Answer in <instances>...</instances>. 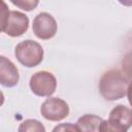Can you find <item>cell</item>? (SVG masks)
Here are the masks:
<instances>
[{
	"label": "cell",
	"instance_id": "obj_1",
	"mask_svg": "<svg viewBox=\"0 0 132 132\" xmlns=\"http://www.w3.org/2000/svg\"><path fill=\"white\" fill-rule=\"evenodd\" d=\"M132 79L120 69L104 72L99 80L100 95L107 101H114L127 95L128 86Z\"/></svg>",
	"mask_w": 132,
	"mask_h": 132
},
{
	"label": "cell",
	"instance_id": "obj_2",
	"mask_svg": "<svg viewBox=\"0 0 132 132\" xmlns=\"http://www.w3.org/2000/svg\"><path fill=\"white\" fill-rule=\"evenodd\" d=\"M29 27V18L18 10H9L6 3L2 2L1 10V30L11 37L23 35Z\"/></svg>",
	"mask_w": 132,
	"mask_h": 132
},
{
	"label": "cell",
	"instance_id": "obj_3",
	"mask_svg": "<svg viewBox=\"0 0 132 132\" xmlns=\"http://www.w3.org/2000/svg\"><path fill=\"white\" fill-rule=\"evenodd\" d=\"M14 56L23 66L32 68L42 62L43 48L37 41L26 39L16 44L14 48Z\"/></svg>",
	"mask_w": 132,
	"mask_h": 132
},
{
	"label": "cell",
	"instance_id": "obj_4",
	"mask_svg": "<svg viewBox=\"0 0 132 132\" xmlns=\"http://www.w3.org/2000/svg\"><path fill=\"white\" fill-rule=\"evenodd\" d=\"M29 86L33 94L40 97H50L57 89V79L53 73L42 70L30 77Z\"/></svg>",
	"mask_w": 132,
	"mask_h": 132
},
{
	"label": "cell",
	"instance_id": "obj_5",
	"mask_svg": "<svg viewBox=\"0 0 132 132\" xmlns=\"http://www.w3.org/2000/svg\"><path fill=\"white\" fill-rule=\"evenodd\" d=\"M40 113L47 121H62L69 114V105L61 98L48 97L41 104Z\"/></svg>",
	"mask_w": 132,
	"mask_h": 132
},
{
	"label": "cell",
	"instance_id": "obj_6",
	"mask_svg": "<svg viewBox=\"0 0 132 132\" xmlns=\"http://www.w3.org/2000/svg\"><path fill=\"white\" fill-rule=\"evenodd\" d=\"M57 29L58 25L55 18L47 12H40L33 19L32 31L39 39L48 40L53 38L57 33Z\"/></svg>",
	"mask_w": 132,
	"mask_h": 132
},
{
	"label": "cell",
	"instance_id": "obj_7",
	"mask_svg": "<svg viewBox=\"0 0 132 132\" xmlns=\"http://www.w3.org/2000/svg\"><path fill=\"white\" fill-rule=\"evenodd\" d=\"M20 74L16 66L6 57H0V84L6 88H12L18 85Z\"/></svg>",
	"mask_w": 132,
	"mask_h": 132
},
{
	"label": "cell",
	"instance_id": "obj_8",
	"mask_svg": "<svg viewBox=\"0 0 132 132\" xmlns=\"http://www.w3.org/2000/svg\"><path fill=\"white\" fill-rule=\"evenodd\" d=\"M108 119L129 129L132 127V108H129L123 104H119L111 109Z\"/></svg>",
	"mask_w": 132,
	"mask_h": 132
},
{
	"label": "cell",
	"instance_id": "obj_9",
	"mask_svg": "<svg viewBox=\"0 0 132 132\" xmlns=\"http://www.w3.org/2000/svg\"><path fill=\"white\" fill-rule=\"evenodd\" d=\"M103 119L96 114H84L77 120V127L80 132H99Z\"/></svg>",
	"mask_w": 132,
	"mask_h": 132
},
{
	"label": "cell",
	"instance_id": "obj_10",
	"mask_svg": "<svg viewBox=\"0 0 132 132\" xmlns=\"http://www.w3.org/2000/svg\"><path fill=\"white\" fill-rule=\"evenodd\" d=\"M18 132H45V128L41 122L34 119H28L20 124Z\"/></svg>",
	"mask_w": 132,
	"mask_h": 132
},
{
	"label": "cell",
	"instance_id": "obj_11",
	"mask_svg": "<svg viewBox=\"0 0 132 132\" xmlns=\"http://www.w3.org/2000/svg\"><path fill=\"white\" fill-rule=\"evenodd\" d=\"M128 129L123 127L122 125L118 124L117 122L108 119V120H103L100 128H99V132H127Z\"/></svg>",
	"mask_w": 132,
	"mask_h": 132
},
{
	"label": "cell",
	"instance_id": "obj_12",
	"mask_svg": "<svg viewBox=\"0 0 132 132\" xmlns=\"http://www.w3.org/2000/svg\"><path fill=\"white\" fill-rule=\"evenodd\" d=\"M11 3L13 5L20 7L21 9H24L26 11H31L36 8L39 1H37V0H16V1L11 0Z\"/></svg>",
	"mask_w": 132,
	"mask_h": 132
},
{
	"label": "cell",
	"instance_id": "obj_13",
	"mask_svg": "<svg viewBox=\"0 0 132 132\" xmlns=\"http://www.w3.org/2000/svg\"><path fill=\"white\" fill-rule=\"evenodd\" d=\"M122 71L130 78H132V50L129 51L122 60Z\"/></svg>",
	"mask_w": 132,
	"mask_h": 132
},
{
	"label": "cell",
	"instance_id": "obj_14",
	"mask_svg": "<svg viewBox=\"0 0 132 132\" xmlns=\"http://www.w3.org/2000/svg\"><path fill=\"white\" fill-rule=\"evenodd\" d=\"M52 132H80L77 125L72 123H62L57 125Z\"/></svg>",
	"mask_w": 132,
	"mask_h": 132
},
{
	"label": "cell",
	"instance_id": "obj_15",
	"mask_svg": "<svg viewBox=\"0 0 132 132\" xmlns=\"http://www.w3.org/2000/svg\"><path fill=\"white\" fill-rule=\"evenodd\" d=\"M127 97H128V102L132 107V80L130 81L129 86H128V90H127Z\"/></svg>",
	"mask_w": 132,
	"mask_h": 132
}]
</instances>
